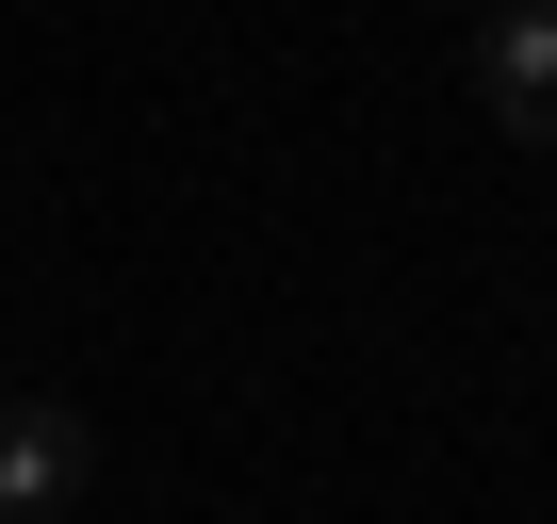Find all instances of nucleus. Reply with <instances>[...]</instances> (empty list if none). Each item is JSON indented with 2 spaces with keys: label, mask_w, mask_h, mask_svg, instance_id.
<instances>
[{
  "label": "nucleus",
  "mask_w": 557,
  "mask_h": 524,
  "mask_svg": "<svg viewBox=\"0 0 557 524\" xmlns=\"http://www.w3.org/2000/svg\"><path fill=\"white\" fill-rule=\"evenodd\" d=\"M475 99H492V132L557 148V0H492L475 17Z\"/></svg>",
  "instance_id": "obj_1"
},
{
  "label": "nucleus",
  "mask_w": 557,
  "mask_h": 524,
  "mask_svg": "<svg viewBox=\"0 0 557 524\" xmlns=\"http://www.w3.org/2000/svg\"><path fill=\"white\" fill-rule=\"evenodd\" d=\"M83 475H99L83 410H50V394H17V410H0V524H50V508H83Z\"/></svg>",
  "instance_id": "obj_2"
}]
</instances>
